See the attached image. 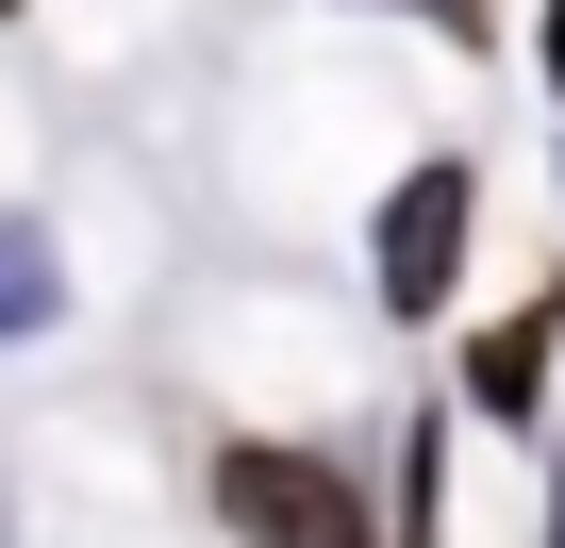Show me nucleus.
I'll list each match as a JSON object with an SVG mask.
<instances>
[{
	"label": "nucleus",
	"mask_w": 565,
	"mask_h": 548,
	"mask_svg": "<svg viewBox=\"0 0 565 548\" xmlns=\"http://www.w3.org/2000/svg\"><path fill=\"white\" fill-rule=\"evenodd\" d=\"M200 498H216V531H249V548H399L333 449H282V432H216Z\"/></svg>",
	"instance_id": "nucleus-1"
},
{
	"label": "nucleus",
	"mask_w": 565,
	"mask_h": 548,
	"mask_svg": "<svg viewBox=\"0 0 565 548\" xmlns=\"http://www.w3.org/2000/svg\"><path fill=\"white\" fill-rule=\"evenodd\" d=\"M466 216H482V183L433 150L399 200H383V316H449V266H466Z\"/></svg>",
	"instance_id": "nucleus-2"
},
{
	"label": "nucleus",
	"mask_w": 565,
	"mask_h": 548,
	"mask_svg": "<svg viewBox=\"0 0 565 548\" xmlns=\"http://www.w3.org/2000/svg\"><path fill=\"white\" fill-rule=\"evenodd\" d=\"M548 350H565V300H515V316L466 350V399H482V416H532V399H548Z\"/></svg>",
	"instance_id": "nucleus-3"
},
{
	"label": "nucleus",
	"mask_w": 565,
	"mask_h": 548,
	"mask_svg": "<svg viewBox=\"0 0 565 548\" xmlns=\"http://www.w3.org/2000/svg\"><path fill=\"white\" fill-rule=\"evenodd\" d=\"M51 316H67V266H51V233H34V216H0V350H34Z\"/></svg>",
	"instance_id": "nucleus-4"
},
{
	"label": "nucleus",
	"mask_w": 565,
	"mask_h": 548,
	"mask_svg": "<svg viewBox=\"0 0 565 548\" xmlns=\"http://www.w3.org/2000/svg\"><path fill=\"white\" fill-rule=\"evenodd\" d=\"M433 482H449V449H433V432H399V548H433Z\"/></svg>",
	"instance_id": "nucleus-5"
},
{
	"label": "nucleus",
	"mask_w": 565,
	"mask_h": 548,
	"mask_svg": "<svg viewBox=\"0 0 565 548\" xmlns=\"http://www.w3.org/2000/svg\"><path fill=\"white\" fill-rule=\"evenodd\" d=\"M399 18H433V34H466V51H482V34H499V0H399Z\"/></svg>",
	"instance_id": "nucleus-6"
},
{
	"label": "nucleus",
	"mask_w": 565,
	"mask_h": 548,
	"mask_svg": "<svg viewBox=\"0 0 565 548\" xmlns=\"http://www.w3.org/2000/svg\"><path fill=\"white\" fill-rule=\"evenodd\" d=\"M548 548H565V465H548Z\"/></svg>",
	"instance_id": "nucleus-7"
},
{
	"label": "nucleus",
	"mask_w": 565,
	"mask_h": 548,
	"mask_svg": "<svg viewBox=\"0 0 565 548\" xmlns=\"http://www.w3.org/2000/svg\"><path fill=\"white\" fill-rule=\"evenodd\" d=\"M548 67H565V0H548Z\"/></svg>",
	"instance_id": "nucleus-8"
},
{
	"label": "nucleus",
	"mask_w": 565,
	"mask_h": 548,
	"mask_svg": "<svg viewBox=\"0 0 565 548\" xmlns=\"http://www.w3.org/2000/svg\"><path fill=\"white\" fill-rule=\"evenodd\" d=\"M0 18H18V0H0Z\"/></svg>",
	"instance_id": "nucleus-9"
}]
</instances>
